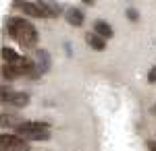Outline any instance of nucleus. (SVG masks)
I'll use <instances>...</instances> for the list:
<instances>
[{
    "instance_id": "obj_1",
    "label": "nucleus",
    "mask_w": 156,
    "mask_h": 151,
    "mask_svg": "<svg viewBox=\"0 0 156 151\" xmlns=\"http://www.w3.org/2000/svg\"><path fill=\"white\" fill-rule=\"evenodd\" d=\"M6 29H9V35L12 39L19 42L25 48H34L37 44V39H40L37 29L29 21H25L23 17H11L6 21Z\"/></svg>"
},
{
    "instance_id": "obj_2",
    "label": "nucleus",
    "mask_w": 156,
    "mask_h": 151,
    "mask_svg": "<svg viewBox=\"0 0 156 151\" xmlns=\"http://www.w3.org/2000/svg\"><path fill=\"white\" fill-rule=\"evenodd\" d=\"M15 130H17V137H21L25 141H48L50 139L48 122H23Z\"/></svg>"
},
{
    "instance_id": "obj_3",
    "label": "nucleus",
    "mask_w": 156,
    "mask_h": 151,
    "mask_svg": "<svg viewBox=\"0 0 156 151\" xmlns=\"http://www.w3.org/2000/svg\"><path fill=\"white\" fill-rule=\"evenodd\" d=\"M15 8L23 11V15H29V17H37V19H46L50 17L46 4L42 2H29V0H15Z\"/></svg>"
},
{
    "instance_id": "obj_4",
    "label": "nucleus",
    "mask_w": 156,
    "mask_h": 151,
    "mask_svg": "<svg viewBox=\"0 0 156 151\" xmlns=\"http://www.w3.org/2000/svg\"><path fill=\"white\" fill-rule=\"evenodd\" d=\"M0 147L6 151H27L29 149V145L25 143V139L17 137V135H9V133L0 135Z\"/></svg>"
},
{
    "instance_id": "obj_5",
    "label": "nucleus",
    "mask_w": 156,
    "mask_h": 151,
    "mask_svg": "<svg viewBox=\"0 0 156 151\" xmlns=\"http://www.w3.org/2000/svg\"><path fill=\"white\" fill-rule=\"evenodd\" d=\"M21 124H23V120L17 114H11V112L0 114V126L2 128H17V126H21Z\"/></svg>"
},
{
    "instance_id": "obj_6",
    "label": "nucleus",
    "mask_w": 156,
    "mask_h": 151,
    "mask_svg": "<svg viewBox=\"0 0 156 151\" xmlns=\"http://www.w3.org/2000/svg\"><path fill=\"white\" fill-rule=\"evenodd\" d=\"M85 42H87V46L92 48V50H98V52H102V50H106V39L102 37V35L98 33H87L85 35Z\"/></svg>"
},
{
    "instance_id": "obj_7",
    "label": "nucleus",
    "mask_w": 156,
    "mask_h": 151,
    "mask_svg": "<svg viewBox=\"0 0 156 151\" xmlns=\"http://www.w3.org/2000/svg\"><path fill=\"white\" fill-rule=\"evenodd\" d=\"M65 17H67V21L73 27H81L83 25V11H79V8H67Z\"/></svg>"
},
{
    "instance_id": "obj_8",
    "label": "nucleus",
    "mask_w": 156,
    "mask_h": 151,
    "mask_svg": "<svg viewBox=\"0 0 156 151\" xmlns=\"http://www.w3.org/2000/svg\"><path fill=\"white\" fill-rule=\"evenodd\" d=\"M94 33H98V35H102L104 39H108V37H112V27L106 21H96L94 23Z\"/></svg>"
},
{
    "instance_id": "obj_9",
    "label": "nucleus",
    "mask_w": 156,
    "mask_h": 151,
    "mask_svg": "<svg viewBox=\"0 0 156 151\" xmlns=\"http://www.w3.org/2000/svg\"><path fill=\"white\" fill-rule=\"evenodd\" d=\"M2 58H4V64L17 66V64H19V60H21V56H19L12 48H4V50H2Z\"/></svg>"
},
{
    "instance_id": "obj_10",
    "label": "nucleus",
    "mask_w": 156,
    "mask_h": 151,
    "mask_svg": "<svg viewBox=\"0 0 156 151\" xmlns=\"http://www.w3.org/2000/svg\"><path fill=\"white\" fill-rule=\"evenodd\" d=\"M37 60H40V62H37L36 66H37V70H40V75H42V72H46V70L50 69V56H48V52L40 50V52H37Z\"/></svg>"
},
{
    "instance_id": "obj_11",
    "label": "nucleus",
    "mask_w": 156,
    "mask_h": 151,
    "mask_svg": "<svg viewBox=\"0 0 156 151\" xmlns=\"http://www.w3.org/2000/svg\"><path fill=\"white\" fill-rule=\"evenodd\" d=\"M27 104H29V95L23 93V91H15V95H12V99H11L12 108H23Z\"/></svg>"
},
{
    "instance_id": "obj_12",
    "label": "nucleus",
    "mask_w": 156,
    "mask_h": 151,
    "mask_svg": "<svg viewBox=\"0 0 156 151\" xmlns=\"http://www.w3.org/2000/svg\"><path fill=\"white\" fill-rule=\"evenodd\" d=\"M2 75H4V79H9V81H15V79L21 77L19 69H17V66H11V64H4V66H2Z\"/></svg>"
},
{
    "instance_id": "obj_13",
    "label": "nucleus",
    "mask_w": 156,
    "mask_h": 151,
    "mask_svg": "<svg viewBox=\"0 0 156 151\" xmlns=\"http://www.w3.org/2000/svg\"><path fill=\"white\" fill-rule=\"evenodd\" d=\"M12 95H15V91H12L11 87H0V104H4V106H11Z\"/></svg>"
},
{
    "instance_id": "obj_14",
    "label": "nucleus",
    "mask_w": 156,
    "mask_h": 151,
    "mask_svg": "<svg viewBox=\"0 0 156 151\" xmlns=\"http://www.w3.org/2000/svg\"><path fill=\"white\" fill-rule=\"evenodd\" d=\"M127 19H129V21H137V19H140L137 11H135V8H129V11H127Z\"/></svg>"
},
{
    "instance_id": "obj_15",
    "label": "nucleus",
    "mask_w": 156,
    "mask_h": 151,
    "mask_svg": "<svg viewBox=\"0 0 156 151\" xmlns=\"http://www.w3.org/2000/svg\"><path fill=\"white\" fill-rule=\"evenodd\" d=\"M148 81H150V83H156V66L150 70V75H148Z\"/></svg>"
},
{
    "instance_id": "obj_16",
    "label": "nucleus",
    "mask_w": 156,
    "mask_h": 151,
    "mask_svg": "<svg viewBox=\"0 0 156 151\" xmlns=\"http://www.w3.org/2000/svg\"><path fill=\"white\" fill-rule=\"evenodd\" d=\"M148 147H150V151H156V143L154 141H148Z\"/></svg>"
},
{
    "instance_id": "obj_17",
    "label": "nucleus",
    "mask_w": 156,
    "mask_h": 151,
    "mask_svg": "<svg viewBox=\"0 0 156 151\" xmlns=\"http://www.w3.org/2000/svg\"><path fill=\"white\" fill-rule=\"evenodd\" d=\"M85 4H94V0H83Z\"/></svg>"
},
{
    "instance_id": "obj_18",
    "label": "nucleus",
    "mask_w": 156,
    "mask_h": 151,
    "mask_svg": "<svg viewBox=\"0 0 156 151\" xmlns=\"http://www.w3.org/2000/svg\"><path fill=\"white\" fill-rule=\"evenodd\" d=\"M0 151H6V149H2V147H0Z\"/></svg>"
}]
</instances>
